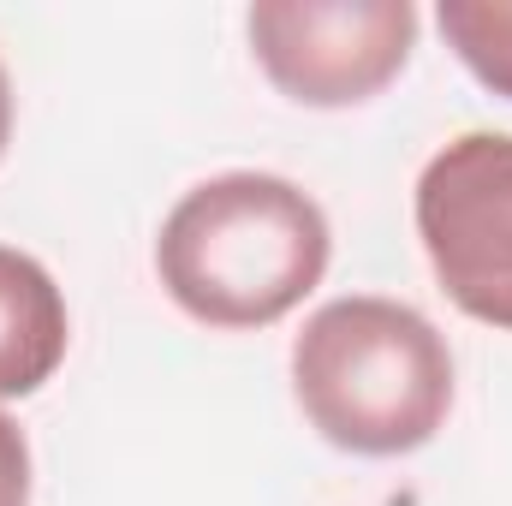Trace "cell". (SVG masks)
I'll return each mask as SVG.
<instances>
[{"label": "cell", "instance_id": "cell-1", "mask_svg": "<svg viewBox=\"0 0 512 506\" xmlns=\"http://www.w3.org/2000/svg\"><path fill=\"white\" fill-rule=\"evenodd\" d=\"M334 233L310 191L280 173H215L191 185L155 239L167 298L203 328H268L328 274Z\"/></svg>", "mask_w": 512, "mask_h": 506}, {"label": "cell", "instance_id": "cell-2", "mask_svg": "<svg viewBox=\"0 0 512 506\" xmlns=\"http://www.w3.org/2000/svg\"><path fill=\"white\" fill-rule=\"evenodd\" d=\"M292 393L310 429L358 459H399L435 441L453 411V352L399 298H334L292 340Z\"/></svg>", "mask_w": 512, "mask_h": 506}, {"label": "cell", "instance_id": "cell-3", "mask_svg": "<svg viewBox=\"0 0 512 506\" xmlns=\"http://www.w3.org/2000/svg\"><path fill=\"white\" fill-rule=\"evenodd\" d=\"M417 239L441 292L512 334V137L465 131L417 179Z\"/></svg>", "mask_w": 512, "mask_h": 506}, {"label": "cell", "instance_id": "cell-4", "mask_svg": "<svg viewBox=\"0 0 512 506\" xmlns=\"http://www.w3.org/2000/svg\"><path fill=\"white\" fill-rule=\"evenodd\" d=\"M251 48L298 108H358L382 96L417 48L411 0H256Z\"/></svg>", "mask_w": 512, "mask_h": 506}, {"label": "cell", "instance_id": "cell-5", "mask_svg": "<svg viewBox=\"0 0 512 506\" xmlns=\"http://www.w3.org/2000/svg\"><path fill=\"white\" fill-rule=\"evenodd\" d=\"M72 340L66 298L36 256L0 245V399H24L60 370Z\"/></svg>", "mask_w": 512, "mask_h": 506}, {"label": "cell", "instance_id": "cell-6", "mask_svg": "<svg viewBox=\"0 0 512 506\" xmlns=\"http://www.w3.org/2000/svg\"><path fill=\"white\" fill-rule=\"evenodd\" d=\"M435 18L477 84L512 102V0H441Z\"/></svg>", "mask_w": 512, "mask_h": 506}, {"label": "cell", "instance_id": "cell-7", "mask_svg": "<svg viewBox=\"0 0 512 506\" xmlns=\"http://www.w3.org/2000/svg\"><path fill=\"white\" fill-rule=\"evenodd\" d=\"M0 506H30V441L0 411Z\"/></svg>", "mask_w": 512, "mask_h": 506}, {"label": "cell", "instance_id": "cell-8", "mask_svg": "<svg viewBox=\"0 0 512 506\" xmlns=\"http://www.w3.org/2000/svg\"><path fill=\"white\" fill-rule=\"evenodd\" d=\"M6 137H12V84H6V66H0V155H6Z\"/></svg>", "mask_w": 512, "mask_h": 506}]
</instances>
